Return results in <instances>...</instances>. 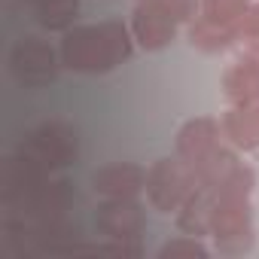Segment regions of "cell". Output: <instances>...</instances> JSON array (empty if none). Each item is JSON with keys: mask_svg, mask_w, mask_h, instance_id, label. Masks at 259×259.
<instances>
[{"mask_svg": "<svg viewBox=\"0 0 259 259\" xmlns=\"http://www.w3.org/2000/svg\"><path fill=\"white\" fill-rule=\"evenodd\" d=\"M58 52H61V64L76 70V73H107L132 58L135 34L119 19H107V22L82 25V28H67Z\"/></svg>", "mask_w": 259, "mask_h": 259, "instance_id": "1", "label": "cell"}, {"mask_svg": "<svg viewBox=\"0 0 259 259\" xmlns=\"http://www.w3.org/2000/svg\"><path fill=\"white\" fill-rule=\"evenodd\" d=\"M198 174L186 159H159L147 171V195L156 210L171 213L186 204V198L195 192Z\"/></svg>", "mask_w": 259, "mask_h": 259, "instance_id": "2", "label": "cell"}, {"mask_svg": "<svg viewBox=\"0 0 259 259\" xmlns=\"http://www.w3.org/2000/svg\"><path fill=\"white\" fill-rule=\"evenodd\" d=\"M61 67V52L40 37H22L10 49V73L22 89H43L55 82Z\"/></svg>", "mask_w": 259, "mask_h": 259, "instance_id": "3", "label": "cell"}, {"mask_svg": "<svg viewBox=\"0 0 259 259\" xmlns=\"http://www.w3.org/2000/svg\"><path fill=\"white\" fill-rule=\"evenodd\" d=\"M22 150L31 153L37 162H43L49 171L67 168L79 156V135L70 122L49 119V122L37 125L34 132H28V138L22 141Z\"/></svg>", "mask_w": 259, "mask_h": 259, "instance_id": "4", "label": "cell"}, {"mask_svg": "<svg viewBox=\"0 0 259 259\" xmlns=\"http://www.w3.org/2000/svg\"><path fill=\"white\" fill-rule=\"evenodd\" d=\"M95 226L110 241L138 244V238L147 226V217L135 198H107L95 213Z\"/></svg>", "mask_w": 259, "mask_h": 259, "instance_id": "5", "label": "cell"}, {"mask_svg": "<svg viewBox=\"0 0 259 259\" xmlns=\"http://www.w3.org/2000/svg\"><path fill=\"white\" fill-rule=\"evenodd\" d=\"M177 25L180 22L159 4V0H141L138 10H135V19H132V34L147 52H159V49L174 43Z\"/></svg>", "mask_w": 259, "mask_h": 259, "instance_id": "6", "label": "cell"}, {"mask_svg": "<svg viewBox=\"0 0 259 259\" xmlns=\"http://www.w3.org/2000/svg\"><path fill=\"white\" fill-rule=\"evenodd\" d=\"M220 132L223 125L210 116H198L189 119L180 132H177V156L186 159L192 168H198L207 156H213L223 144H220Z\"/></svg>", "mask_w": 259, "mask_h": 259, "instance_id": "7", "label": "cell"}, {"mask_svg": "<svg viewBox=\"0 0 259 259\" xmlns=\"http://www.w3.org/2000/svg\"><path fill=\"white\" fill-rule=\"evenodd\" d=\"M92 183L95 192H101L104 198H135L141 189H147V168L135 162L104 165L92 174Z\"/></svg>", "mask_w": 259, "mask_h": 259, "instance_id": "8", "label": "cell"}, {"mask_svg": "<svg viewBox=\"0 0 259 259\" xmlns=\"http://www.w3.org/2000/svg\"><path fill=\"white\" fill-rule=\"evenodd\" d=\"M223 92L232 104H253L259 101V58L244 55L232 61L223 73Z\"/></svg>", "mask_w": 259, "mask_h": 259, "instance_id": "9", "label": "cell"}, {"mask_svg": "<svg viewBox=\"0 0 259 259\" xmlns=\"http://www.w3.org/2000/svg\"><path fill=\"white\" fill-rule=\"evenodd\" d=\"M223 135L238 147V150H256L259 147V101L253 104H238L223 116Z\"/></svg>", "mask_w": 259, "mask_h": 259, "instance_id": "10", "label": "cell"}, {"mask_svg": "<svg viewBox=\"0 0 259 259\" xmlns=\"http://www.w3.org/2000/svg\"><path fill=\"white\" fill-rule=\"evenodd\" d=\"M34 10H37V22L46 31H67L76 19L79 4L76 0H34Z\"/></svg>", "mask_w": 259, "mask_h": 259, "instance_id": "11", "label": "cell"}, {"mask_svg": "<svg viewBox=\"0 0 259 259\" xmlns=\"http://www.w3.org/2000/svg\"><path fill=\"white\" fill-rule=\"evenodd\" d=\"M250 0H201V19L213 22V25H232L238 28V22L247 16Z\"/></svg>", "mask_w": 259, "mask_h": 259, "instance_id": "12", "label": "cell"}, {"mask_svg": "<svg viewBox=\"0 0 259 259\" xmlns=\"http://www.w3.org/2000/svg\"><path fill=\"white\" fill-rule=\"evenodd\" d=\"M207 259V247L195 238V235H183V238H174L168 241L162 250H159V259Z\"/></svg>", "mask_w": 259, "mask_h": 259, "instance_id": "13", "label": "cell"}, {"mask_svg": "<svg viewBox=\"0 0 259 259\" xmlns=\"http://www.w3.org/2000/svg\"><path fill=\"white\" fill-rule=\"evenodd\" d=\"M238 40L247 49V55L259 58V4L247 10V16L238 22Z\"/></svg>", "mask_w": 259, "mask_h": 259, "instance_id": "14", "label": "cell"}, {"mask_svg": "<svg viewBox=\"0 0 259 259\" xmlns=\"http://www.w3.org/2000/svg\"><path fill=\"white\" fill-rule=\"evenodd\" d=\"M31 4H34V0H31Z\"/></svg>", "mask_w": 259, "mask_h": 259, "instance_id": "15", "label": "cell"}]
</instances>
